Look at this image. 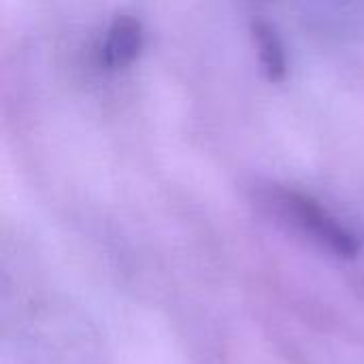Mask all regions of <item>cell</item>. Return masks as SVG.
Listing matches in <instances>:
<instances>
[{"label": "cell", "mask_w": 364, "mask_h": 364, "mask_svg": "<svg viewBox=\"0 0 364 364\" xmlns=\"http://www.w3.org/2000/svg\"><path fill=\"white\" fill-rule=\"evenodd\" d=\"M143 49V26L130 15H117L102 43V60L109 68H124L132 64Z\"/></svg>", "instance_id": "cell-2"}, {"label": "cell", "mask_w": 364, "mask_h": 364, "mask_svg": "<svg viewBox=\"0 0 364 364\" xmlns=\"http://www.w3.org/2000/svg\"><path fill=\"white\" fill-rule=\"evenodd\" d=\"M252 38H254V47H256L264 77L273 83L284 81L288 75V58H286V47L282 43V36L275 30V26L269 23L267 19H256L252 23Z\"/></svg>", "instance_id": "cell-3"}, {"label": "cell", "mask_w": 364, "mask_h": 364, "mask_svg": "<svg viewBox=\"0 0 364 364\" xmlns=\"http://www.w3.org/2000/svg\"><path fill=\"white\" fill-rule=\"evenodd\" d=\"M267 200L282 220H286L292 228L309 237L320 247L343 258H352L360 250L358 237L311 196L286 188H273Z\"/></svg>", "instance_id": "cell-1"}]
</instances>
